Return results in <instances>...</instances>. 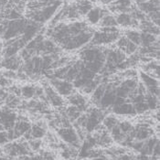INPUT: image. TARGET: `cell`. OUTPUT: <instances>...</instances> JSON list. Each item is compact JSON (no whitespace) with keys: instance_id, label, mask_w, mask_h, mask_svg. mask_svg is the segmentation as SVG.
Masks as SVG:
<instances>
[{"instance_id":"cell-31","label":"cell","mask_w":160,"mask_h":160,"mask_svg":"<svg viewBox=\"0 0 160 160\" xmlns=\"http://www.w3.org/2000/svg\"><path fill=\"white\" fill-rule=\"evenodd\" d=\"M118 125H119V128L122 131V133H123V135H125V136L129 135L130 132L134 129V125L130 123V122H128V121L119 122Z\"/></svg>"},{"instance_id":"cell-26","label":"cell","mask_w":160,"mask_h":160,"mask_svg":"<svg viewBox=\"0 0 160 160\" xmlns=\"http://www.w3.org/2000/svg\"><path fill=\"white\" fill-rule=\"evenodd\" d=\"M20 94L27 100H30L36 97V86L32 84H27L20 88Z\"/></svg>"},{"instance_id":"cell-37","label":"cell","mask_w":160,"mask_h":160,"mask_svg":"<svg viewBox=\"0 0 160 160\" xmlns=\"http://www.w3.org/2000/svg\"><path fill=\"white\" fill-rule=\"evenodd\" d=\"M30 160H43V158H42V156L36 155V156H32V157H30Z\"/></svg>"},{"instance_id":"cell-5","label":"cell","mask_w":160,"mask_h":160,"mask_svg":"<svg viewBox=\"0 0 160 160\" xmlns=\"http://www.w3.org/2000/svg\"><path fill=\"white\" fill-rule=\"evenodd\" d=\"M136 6L152 23L159 27V0H146Z\"/></svg>"},{"instance_id":"cell-32","label":"cell","mask_w":160,"mask_h":160,"mask_svg":"<svg viewBox=\"0 0 160 160\" xmlns=\"http://www.w3.org/2000/svg\"><path fill=\"white\" fill-rule=\"evenodd\" d=\"M133 105H134V108H135V111H136V114H142V113H145V112L149 111L148 104H147V102L145 101H142V102L134 103Z\"/></svg>"},{"instance_id":"cell-24","label":"cell","mask_w":160,"mask_h":160,"mask_svg":"<svg viewBox=\"0 0 160 160\" xmlns=\"http://www.w3.org/2000/svg\"><path fill=\"white\" fill-rule=\"evenodd\" d=\"M100 28H114L117 27V22L115 19V16L110 12H107L99 22Z\"/></svg>"},{"instance_id":"cell-20","label":"cell","mask_w":160,"mask_h":160,"mask_svg":"<svg viewBox=\"0 0 160 160\" xmlns=\"http://www.w3.org/2000/svg\"><path fill=\"white\" fill-rule=\"evenodd\" d=\"M158 36H156L154 34L148 33V32H140V46L143 48H148L150 46H153L157 42H158Z\"/></svg>"},{"instance_id":"cell-17","label":"cell","mask_w":160,"mask_h":160,"mask_svg":"<svg viewBox=\"0 0 160 160\" xmlns=\"http://www.w3.org/2000/svg\"><path fill=\"white\" fill-rule=\"evenodd\" d=\"M110 5V10L112 12L121 13V12H130L134 6L133 0H114Z\"/></svg>"},{"instance_id":"cell-33","label":"cell","mask_w":160,"mask_h":160,"mask_svg":"<svg viewBox=\"0 0 160 160\" xmlns=\"http://www.w3.org/2000/svg\"><path fill=\"white\" fill-rule=\"evenodd\" d=\"M28 146L31 151H34V152H37L38 151L40 148H41V145H42V142L40 139H30L28 141Z\"/></svg>"},{"instance_id":"cell-6","label":"cell","mask_w":160,"mask_h":160,"mask_svg":"<svg viewBox=\"0 0 160 160\" xmlns=\"http://www.w3.org/2000/svg\"><path fill=\"white\" fill-rule=\"evenodd\" d=\"M103 117L104 114L102 109H97V108L90 109L88 113H86V121L83 128L88 133H92L95 131L102 123Z\"/></svg>"},{"instance_id":"cell-4","label":"cell","mask_w":160,"mask_h":160,"mask_svg":"<svg viewBox=\"0 0 160 160\" xmlns=\"http://www.w3.org/2000/svg\"><path fill=\"white\" fill-rule=\"evenodd\" d=\"M93 32L94 31L92 28H88L87 30H84L72 38H71L62 45L61 49L67 50V51H74V50L84 48L91 42Z\"/></svg>"},{"instance_id":"cell-21","label":"cell","mask_w":160,"mask_h":160,"mask_svg":"<svg viewBox=\"0 0 160 160\" xmlns=\"http://www.w3.org/2000/svg\"><path fill=\"white\" fill-rule=\"evenodd\" d=\"M75 5L76 8L78 9V12L81 15V17H85L87 13L89 12L92 8L93 7L92 2H91L90 0H77L75 1Z\"/></svg>"},{"instance_id":"cell-1","label":"cell","mask_w":160,"mask_h":160,"mask_svg":"<svg viewBox=\"0 0 160 160\" xmlns=\"http://www.w3.org/2000/svg\"><path fill=\"white\" fill-rule=\"evenodd\" d=\"M62 4V0H55L53 3L43 8L32 10H26V18L38 24H45L50 19H52V18L58 12Z\"/></svg>"},{"instance_id":"cell-14","label":"cell","mask_w":160,"mask_h":160,"mask_svg":"<svg viewBox=\"0 0 160 160\" xmlns=\"http://www.w3.org/2000/svg\"><path fill=\"white\" fill-rule=\"evenodd\" d=\"M23 61L21 60L20 56L18 55H14L10 57H4L1 62H0V67L6 69L7 71H19V69L21 68Z\"/></svg>"},{"instance_id":"cell-11","label":"cell","mask_w":160,"mask_h":160,"mask_svg":"<svg viewBox=\"0 0 160 160\" xmlns=\"http://www.w3.org/2000/svg\"><path fill=\"white\" fill-rule=\"evenodd\" d=\"M44 89V97L46 102L53 106L54 108H62L65 105V101L63 100L62 96H61L50 84H46L43 87Z\"/></svg>"},{"instance_id":"cell-28","label":"cell","mask_w":160,"mask_h":160,"mask_svg":"<svg viewBox=\"0 0 160 160\" xmlns=\"http://www.w3.org/2000/svg\"><path fill=\"white\" fill-rule=\"evenodd\" d=\"M82 112L73 105H71V106L67 107V109H66V117L71 122H75L82 115Z\"/></svg>"},{"instance_id":"cell-41","label":"cell","mask_w":160,"mask_h":160,"mask_svg":"<svg viewBox=\"0 0 160 160\" xmlns=\"http://www.w3.org/2000/svg\"><path fill=\"white\" fill-rule=\"evenodd\" d=\"M28 2H29V1H37V0H27Z\"/></svg>"},{"instance_id":"cell-40","label":"cell","mask_w":160,"mask_h":160,"mask_svg":"<svg viewBox=\"0 0 160 160\" xmlns=\"http://www.w3.org/2000/svg\"><path fill=\"white\" fill-rule=\"evenodd\" d=\"M2 130H4V128H3V126H2V124L0 123V131H2Z\"/></svg>"},{"instance_id":"cell-13","label":"cell","mask_w":160,"mask_h":160,"mask_svg":"<svg viewBox=\"0 0 160 160\" xmlns=\"http://www.w3.org/2000/svg\"><path fill=\"white\" fill-rule=\"evenodd\" d=\"M115 19L117 26L126 28H134L139 26V22L133 17L131 12H121L116 14Z\"/></svg>"},{"instance_id":"cell-23","label":"cell","mask_w":160,"mask_h":160,"mask_svg":"<svg viewBox=\"0 0 160 160\" xmlns=\"http://www.w3.org/2000/svg\"><path fill=\"white\" fill-rule=\"evenodd\" d=\"M29 134L31 136V139H41L46 136V129L40 123L31 124Z\"/></svg>"},{"instance_id":"cell-22","label":"cell","mask_w":160,"mask_h":160,"mask_svg":"<svg viewBox=\"0 0 160 160\" xmlns=\"http://www.w3.org/2000/svg\"><path fill=\"white\" fill-rule=\"evenodd\" d=\"M145 72H147L149 75L153 76L154 78L158 79L159 78V64L158 61H152V62H148L145 66H144V71Z\"/></svg>"},{"instance_id":"cell-15","label":"cell","mask_w":160,"mask_h":160,"mask_svg":"<svg viewBox=\"0 0 160 160\" xmlns=\"http://www.w3.org/2000/svg\"><path fill=\"white\" fill-rule=\"evenodd\" d=\"M115 43H116L117 49L122 50L125 55H129V56L136 53L139 49V47L137 45L131 42L130 40H128L123 35H121Z\"/></svg>"},{"instance_id":"cell-35","label":"cell","mask_w":160,"mask_h":160,"mask_svg":"<svg viewBox=\"0 0 160 160\" xmlns=\"http://www.w3.org/2000/svg\"><path fill=\"white\" fill-rule=\"evenodd\" d=\"M159 154H160V146H159V141L155 145V147L153 148V152H152V155L151 157L156 158V159H158L159 158Z\"/></svg>"},{"instance_id":"cell-3","label":"cell","mask_w":160,"mask_h":160,"mask_svg":"<svg viewBox=\"0 0 160 160\" xmlns=\"http://www.w3.org/2000/svg\"><path fill=\"white\" fill-rule=\"evenodd\" d=\"M121 33L117 27L114 28H100L97 31H94L91 39V45L92 46H106L117 41Z\"/></svg>"},{"instance_id":"cell-19","label":"cell","mask_w":160,"mask_h":160,"mask_svg":"<svg viewBox=\"0 0 160 160\" xmlns=\"http://www.w3.org/2000/svg\"><path fill=\"white\" fill-rule=\"evenodd\" d=\"M68 101H69L71 105L76 106L82 112H84L85 110H87L86 98L79 92H73L70 96H68Z\"/></svg>"},{"instance_id":"cell-16","label":"cell","mask_w":160,"mask_h":160,"mask_svg":"<svg viewBox=\"0 0 160 160\" xmlns=\"http://www.w3.org/2000/svg\"><path fill=\"white\" fill-rule=\"evenodd\" d=\"M107 12H109V11L101 7H92V9L87 13V15L85 16L86 22L90 26L98 25L102 18Z\"/></svg>"},{"instance_id":"cell-39","label":"cell","mask_w":160,"mask_h":160,"mask_svg":"<svg viewBox=\"0 0 160 160\" xmlns=\"http://www.w3.org/2000/svg\"><path fill=\"white\" fill-rule=\"evenodd\" d=\"M3 154H4V150L0 148V156H3Z\"/></svg>"},{"instance_id":"cell-29","label":"cell","mask_w":160,"mask_h":160,"mask_svg":"<svg viewBox=\"0 0 160 160\" xmlns=\"http://www.w3.org/2000/svg\"><path fill=\"white\" fill-rule=\"evenodd\" d=\"M145 102L148 104V107L149 110H158L159 107V98L156 97L152 94L146 93L145 95Z\"/></svg>"},{"instance_id":"cell-8","label":"cell","mask_w":160,"mask_h":160,"mask_svg":"<svg viewBox=\"0 0 160 160\" xmlns=\"http://www.w3.org/2000/svg\"><path fill=\"white\" fill-rule=\"evenodd\" d=\"M139 77H140V82L147 89V92L159 98V82H158V80L143 71L139 72Z\"/></svg>"},{"instance_id":"cell-27","label":"cell","mask_w":160,"mask_h":160,"mask_svg":"<svg viewBox=\"0 0 160 160\" xmlns=\"http://www.w3.org/2000/svg\"><path fill=\"white\" fill-rule=\"evenodd\" d=\"M123 36L131 42L135 43L138 47L140 46V32L139 31H137L134 28H130L124 32Z\"/></svg>"},{"instance_id":"cell-34","label":"cell","mask_w":160,"mask_h":160,"mask_svg":"<svg viewBox=\"0 0 160 160\" xmlns=\"http://www.w3.org/2000/svg\"><path fill=\"white\" fill-rule=\"evenodd\" d=\"M10 141H9V138H8V131H6V130L0 131V146H5Z\"/></svg>"},{"instance_id":"cell-38","label":"cell","mask_w":160,"mask_h":160,"mask_svg":"<svg viewBox=\"0 0 160 160\" xmlns=\"http://www.w3.org/2000/svg\"><path fill=\"white\" fill-rule=\"evenodd\" d=\"M2 49H3V44H2L1 38H0V59H1V56H2Z\"/></svg>"},{"instance_id":"cell-30","label":"cell","mask_w":160,"mask_h":160,"mask_svg":"<svg viewBox=\"0 0 160 160\" xmlns=\"http://www.w3.org/2000/svg\"><path fill=\"white\" fill-rule=\"evenodd\" d=\"M102 126L108 132H110L112 128L114 127L116 124H118V123H119L118 119L114 115H107V116L103 117V119H102Z\"/></svg>"},{"instance_id":"cell-18","label":"cell","mask_w":160,"mask_h":160,"mask_svg":"<svg viewBox=\"0 0 160 160\" xmlns=\"http://www.w3.org/2000/svg\"><path fill=\"white\" fill-rule=\"evenodd\" d=\"M112 111L114 114L118 115H136V111L133 103H131L128 100L121 104L113 105L112 107Z\"/></svg>"},{"instance_id":"cell-36","label":"cell","mask_w":160,"mask_h":160,"mask_svg":"<svg viewBox=\"0 0 160 160\" xmlns=\"http://www.w3.org/2000/svg\"><path fill=\"white\" fill-rule=\"evenodd\" d=\"M7 96H8L7 92L0 88V101H5V99H6Z\"/></svg>"},{"instance_id":"cell-2","label":"cell","mask_w":160,"mask_h":160,"mask_svg":"<svg viewBox=\"0 0 160 160\" xmlns=\"http://www.w3.org/2000/svg\"><path fill=\"white\" fill-rule=\"evenodd\" d=\"M28 23V19L21 18L18 19H5L0 24V38L4 41H8L13 38L20 37L27 25Z\"/></svg>"},{"instance_id":"cell-10","label":"cell","mask_w":160,"mask_h":160,"mask_svg":"<svg viewBox=\"0 0 160 160\" xmlns=\"http://www.w3.org/2000/svg\"><path fill=\"white\" fill-rule=\"evenodd\" d=\"M49 84L62 97L70 96L75 90L72 82H68L66 80H62V79L50 78Z\"/></svg>"},{"instance_id":"cell-12","label":"cell","mask_w":160,"mask_h":160,"mask_svg":"<svg viewBox=\"0 0 160 160\" xmlns=\"http://www.w3.org/2000/svg\"><path fill=\"white\" fill-rule=\"evenodd\" d=\"M117 85H114L113 83H108L106 84V90L105 92L103 93L102 97L99 101L98 105L102 110H105L108 108H112L114 101L116 98L115 94V88Z\"/></svg>"},{"instance_id":"cell-7","label":"cell","mask_w":160,"mask_h":160,"mask_svg":"<svg viewBox=\"0 0 160 160\" xmlns=\"http://www.w3.org/2000/svg\"><path fill=\"white\" fill-rule=\"evenodd\" d=\"M58 135L64 143L70 145L71 147L76 149L81 148V139L76 132V129L73 127H62L58 130Z\"/></svg>"},{"instance_id":"cell-9","label":"cell","mask_w":160,"mask_h":160,"mask_svg":"<svg viewBox=\"0 0 160 160\" xmlns=\"http://www.w3.org/2000/svg\"><path fill=\"white\" fill-rule=\"evenodd\" d=\"M18 121V114L13 109L5 106L0 108V123L4 130L8 131L12 129Z\"/></svg>"},{"instance_id":"cell-25","label":"cell","mask_w":160,"mask_h":160,"mask_svg":"<svg viewBox=\"0 0 160 160\" xmlns=\"http://www.w3.org/2000/svg\"><path fill=\"white\" fill-rule=\"evenodd\" d=\"M106 84L107 83H103V82H100L97 87L93 90V92H92V100L95 104H98L99 101L102 97L103 93L105 92L106 90Z\"/></svg>"}]
</instances>
